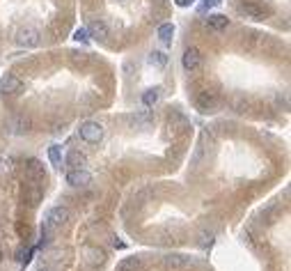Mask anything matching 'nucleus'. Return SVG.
Masks as SVG:
<instances>
[{
  "mask_svg": "<svg viewBox=\"0 0 291 271\" xmlns=\"http://www.w3.org/2000/svg\"><path fill=\"white\" fill-rule=\"evenodd\" d=\"M85 163H87V156H85L83 152L69 150V154H67V166H69V170H74V168H83Z\"/></svg>",
  "mask_w": 291,
  "mask_h": 271,
  "instance_id": "f8f14e48",
  "label": "nucleus"
},
{
  "mask_svg": "<svg viewBox=\"0 0 291 271\" xmlns=\"http://www.w3.org/2000/svg\"><path fill=\"white\" fill-rule=\"evenodd\" d=\"M198 244H200L202 248H209V246L213 244V232H207V230L200 232V241H198Z\"/></svg>",
  "mask_w": 291,
  "mask_h": 271,
  "instance_id": "5701e85b",
  "label": "nucleus"
},
{
  "mask_svg": "<svg viewBox=\"0 0 291 271\" xmlns=\"http://www.w3.org/2000/svg\"><path fill=\"white\" fill-rule=\"evenodd\" d=\"M238 10L248 16V19H255V21H264L268 16V10L262 5H257V3H243Z\"/></svg>",
  "mask_w": 291,
  "mask_h": 271,
  "instance_id": "1a4fd4ad",
  "label": "nucleus"
},
{
  "mask_svg": "<svg viewBox=\"0 0 291 271\" xmlns=\"http://www.w3.org/2000/svg\"><path fill=\"white\" fill-rule=\"evenodd\" d=\"M133 124L138 126V129H144V126L154 124V113L152 111H140L138 115L133 117Z\"/></svg>",
  "mask_w": 291,
  "mask_h": 271,
  "instance_id": "2eb2a0df",
  "label": "nucleus"
},
{
  "mask_svg": "<svg viewBox=\"0 0 291 271\" xmlns=\"http://www.w3.org/2000/svg\"><path fill=\"white\" fill-rule=\"evenodd\" d=\"M165 266H170V269H181V266L188 264V257L183 255H165Z\"/></svg>",
  "mask_w": 291,
  "mask_h": 271,
  "instance_id": "6ab92c4d",
  "label": "nucleus"
},
{
  "mask_svg": "<svg viewBox=\"0 0 291 271\" xmlns=\"http://www.w3.org/2000/svg\"><path fill=\"white\" fill-rule=\"evenodd\" d=\"M119 3H126V0H119Z\"/></svg>",
  "mask_w": 291,
  "mask_h": 271,
  "instance_id": "2f4dec72",
  "label": "nucleus"
},
{
  "mask_svg": "<svg viewBox=\"0 0 291 271\" xmlns=\"http://www.w3.org/2000/svg\"><path fill=\"white\" fill-rule=\"evenodd\" d=\"M48 161L53 163L55 168L62 166V147H60V145H51L48 147Z\"/></svg>",
  "mask_w": 291,
  "mask_h": 271,
  "instance_id": "4be33fe9",
  "label": "nucleus"
},
{
  "mask_svg": "<svg viewBox=\"0 0 291 271\" xmlns=\"http://www.w3.org/2000/svg\"><path fill=\"white\" fill-rule=\"evenodd\" d=\"M85 260L89 264H104L106 262V251L104 248H96V246H87L85 248Z\"/></svg>",
  "mask_w": 291,
  "mask_h": 271,
  "instance_id": "9b49d317",
  "label": "nucleus"
},
{
  "mask_svg": "<svg viewBox=\"0 0 291 271\" xmlns=\"http://www.w3.org/2000/svg\"><path fill=\"white\" fill-rule=\"evenodd\" d=\"M74 60H76V62H85L87 58H85V56H74Z\"/></svg>",
  "mask_w": 291,
  "mask_h": 271,
  "instance_id": "c85d7f7f",
  "label": "nucleus"
},
{
  "mask_svg": "<svg viewBox=\"0 0 291 271\" xmlns=\"http://www.w3.org/2000/svg\"><path fill=\"white\" fill-rule=\"evenodd\" d=\"M21 85H23L21 78L14 74H5L0 78V92H3V95H16V92L21 90Z\"/></svg>",
  "mask_w": 291,
  "mask_h": 271,
  "instance_id": "6e6552de",
  "label": "nucleus"
},
{
  "mask_svg": "<svg viewBox=\"0 0 291 271\" xmlns=\"http://www.w3.org/2000/svg\"><path fill=\"white\" fill-rule=\"evenodd\" d=\"M37 271H51V269H48V266H39V269H37Z\"/></svg>",
  "mask_w": 291,
  "mask_h": 271,
  "instance_id": "c756f323",
  "label": "nucleus"
},
{
  "mask_svg": "<svg viewBox=\"0 0 291 271\" xmlns=\"http://www.w3.org/2000/svg\"><path fill=\"white\" fill-rule=\"evenodd\" d=\"M104 133H106L104 124H101V122H94V120L83 122L80 129H78V136L83 138L85 143H89V145H96V143L104 141Z\"/></svg>",
  "mask_w": 291,
  "mask_h": 271,
  "instance_id": "f257e3e1",
  "label": "nucleus"
},
{
  "mask_svg": "<svg viewBox=\"0 0 291 271\" xmlns=\"http://www.w3.org/2000/svg\"><path fill=\"white\" fill-rule=\"evenodd\" d=\"M89 182H92V175L85 168H74V170L67 172V184L69 186H87Z\"/></svg>",
  "mask_w": 291,
  "mask_h": 271,
  "instance_id": "423d86ee",
  "label": "nucleus"
},
{
  "mask_svg": "<svg viewBox=\"0 0 291 271\" xmlns=\"http://www.w3.org/2000/svg\"><path fill=\"white\" fill-rule=\"evenodd\" d=\"M140 269V257H126L117 264V271H138Z\"/></svg>",
  "mask_w": 291,
  "mask_h": 271,
  "instance_id": "412c9836",
  "label": "nucleus"
},
{
  "mask_svg": "<svg viewBox=\"0 0 291 271\" xmlns=\"http://www.w3.org/2000/svg\"><path fill=\"white\" fill-rule=\"evenodd\" d=\"M207 25L211 30H225L229 25V19L225 14H209L207 16Z\"/></svg>",
  "mask_w": 291,
  "mask_h": 271,
  "instance_id": "ddd939ff",
  "label": "nucleus"
},
{
  "mask_svg": "<svg viewBox=\"0 0 291 271\" xmlns=\"http://www.w3.org/2000/svg\"><path fill=\"white\" fill-rule=\"evenodd\" d=\"M174 37V25L172 23H163V25H158V39L163 41V44H170Z\"/></svg>",
  "mask_w": 291,
  "mask_h": 271,
  "instance_id": "dca6fc26",
  "label": "nucleus"
},
{
  "mask_svg": "<svg viewBox=\"0 0 291 271\" xmlns=\"http://www.w3.org/2000/svg\"><path fill=\"white\" fill-rule=\"evenodd\" d=\"M170 126L177 129V131H186L188 129V120L181 115V113H172V115H170Z\"/></svg>",
  "mask_w": 291,
  "mask_h": 271,
  "instance_id": "aec40b11",
  "label": "nucleus"
},
{
  "mask_svg": "<svg viewBox=\"0 0 291 271\" xmlns=\"http://www.w3.org/2000/svg\"><path fill=\"white\" fill-rule=\"evenodd\" d=\"M222 0H202V10H207V7H213V5H220Z\"/></svg>",
  "mask_w": 291,
  "mask_h": 271,
  "instance_id": "bb28decb",
  "label": "nucleus"
},
{
  "mask_svg": "<svg viewBox=\"0 0 291 271\" xmlns=\"http://www.w3.org/2000/svg\"><path fill=\"white\" fill-rule=\"evenodd\" d=\"M181 65L186 71H198L200 65H202V53H200L195 46H188L181 56Z\"/></svg>",
  "mask_w": 291,
  "mask_h": 271,
  "instance_id": "20e7f679",
  "label": "nucleus"
},
{
  "mask_svg": "<svg viewBox=\"0 0 291 271\" xmlns=\"http://www.w3.org/2000/svg\"><path fill=\"white\" fill-rule=\"evenodd\" d=\"M67 221H69V209H67V207H62V205L51 207V209L46 211V216H44V225L51 228V230H58V228H62Z\"/></svg>",
  "mask_w": 291,
  "mask_h": 271,
  "instance_id": "f03ea898",
  "label": "nucleus"
},
{
  "mask_svg": "<svg viewBox=\"0 0 291 271\" xmlns=\"http://www.w3.org/2000/svg\"><path fill=\"white\" fill-rule=\"evenodd\" d=\"M156 3H158V5H165V3H168V0H156Z\"/></svg>",
  "mask_w": 291,
  "mask_h": 271,
  "instance_id": "7c9ffc66",
  "label": "nucleus"
},
{
  "mask_svg": "<svg viewBox=\"0 0 291 271\" xmlns=\"http://www.w3.org/2000/svg\"><path fill=\"white\" fill-rule=\"evenodd\" d=\"M147 62L152 67H158V69H163L165 65H168V56H165L163 51H152L149 53V58H147Z\"/></svg>",
  "mask_w": 291,
  "mask_h": 271,
  "instance_id": "4468645a",
  "label": "nucleus"
},
{
  "mask_svg": "<svg viewBox=\"0 0 291 271\" xmlns=\"http://www.w3.org/2000/svg\"><path fill=\"white\" fill-rule=\"evenodd\" d=\"M248 106H250V104H248V101L238 99L236 104H234V111H236V113H246V111H248Z\"/></svg>",
  "mask_w": 291,
  "mask_h": 271,
  "instance_id": "a878e982",
  "label": "nucleus"
},
{
  "mask_svg": "<svg viewBox=\"0 0 291 271\" xmlns=\"http://www.w3.org/2000/svg\"><path fill=\"white\" fill-rule=\"evenodd\" d=\"M87 35H89V39H108L110 37V30H108V25H106V21H101V19H94L92 23H89V28H87Z\"/></svg>",
  "mask_w": 291,
  "mask_h": 271,
  "instance_id": "0eeeda50",
  "label": "nucleus"
},
{
  "mask_svg": "<svg viewBox=\"0 0 291 271\" xmlns=\"http://www.w3.org/2000/svg\"><path fill=\"white\" fill-rule=\"evenodd\" d=\"M25 177H28L30 182H39V179H44V166H41L37 159H32L25 166Z\"/></svg>",
  "mask_w": 291,
  "mask_h": 271,
  "instance_id": "9d476101",
  "label": "nucleus"
},
{
  "mask_svg": "<svg viewBox=\"0 0 291 271\" xmlns=\"http://www.w3.org/2000/svg\"><path fill=\"white\" fill-rule=\"evenodd\" d=\"M177 5L179 7H188V5H192V0H177Z\"/></svg>",
  "mask_w": 291,
  "mask_h": 271,
  "instance_id": "cd10ccee",
  "label": "nucleus"
},
{
  "mask_svg": "<svg viewBox=\"0 0 291 271\" xmlns=\"http://www.w3.org/2000/svg\"><path fill=\"white\" fill-rule=\"evenodd\" d=\"M39 198H41V191H39V189H28V200H30V205H37V202H39Z\"/></svg>",
  "mask_w": 291,
  "mask_h": 271,
  "instance_id": "393cba45",
  "label": "nucleus"
},
{
  "mask_svg": "<svg viewBox=\"0 0 291 271\" xmlns=\"http://www.w3.org/2000/svg\"><path fill=\"white\" fill-rule=\"evenodd\" d=\"M0 257H3V251H0Z\"/></svg>",
  "mask_w": 291,
  "mask_h": 271,
  "instance_id": "473e14b6",
  "label": "nucleus"
},
{
  "mask_svg": "<svg viewBox=\"0 0 291 271\" xmlns=\"http://www.w3.org/2000/svg\"><path fill=\"white\" fill-rule=\"evenodd\" d=\"M158 99H161V87H152V90H147L142 95V104L147 106V108H152V106L158 104Z\"/></svg>",
  "mask_w": 291,
  "mask_h": 271,
  "instance_id": "f3484780",
  "label": "nucleus"
},
{
  "mask_svg": "<svg viewBox=\"0 0 291 271\" xmlns=\"http://www.w3.org/2000/svg\"><path fill=\"white\" fill-rule=\"evenodd\" d=\"M12 126H14V133H25V131H30L32 122H30V117L21 115V117H14V120H12Z\"/></svg>",
  "mask_w": 291,
  "mask_h": 271,
  "instance_id": "a211bd4d",
  "label": "nucleus"
},
{
  "mask_svg": "<svg viewBox=\"0 0 291 271\" xmlns=\"http://www.w3.org/2000/svg\"><path fill=\"white\" fill-rule=\"evenodd\" d=\"M74 39L80 41V44H89V35H87V28H78L74 32Z\"/></svg>",
  "mask_w": 291,
  "mask_h": 271,
  "instance_id": "b1692460",
  "label": "nucleus"
},
{
  "mask_svg": "<svg viewBox=\"0 0 291 271\" xmlns=\"http://www.w3.org/2000/svg\"><path fill=\"white\" fill-rule=\"evenodd\" d=\"M195 104H198L200 111L209 113V111H213V108L218 106V95H216V92H211V90H202V92H198Z\"/></svg>",
  "mask_w": 291,
  "mask_h": 271,
  "instance_id": "39448f33",
  "label": "nucleus"
},
{
  "mask_svg": "<svg viewBox=\"0 0 291 271\" xmlns=\"http://www.w3.org/2000/svg\"><path fill=\"white\" fill-rule=\"evenodd\" d=\"M14 39H16V44L23 46V49H35L41 41V32L37 30V28H21Z\"/></svg>",
  "mask_w": 291,
  "mask_h": 271,
  "instance_id": "7ed1b4c3",
  "label": "nucleus"
}]
</instances>
